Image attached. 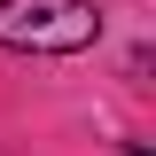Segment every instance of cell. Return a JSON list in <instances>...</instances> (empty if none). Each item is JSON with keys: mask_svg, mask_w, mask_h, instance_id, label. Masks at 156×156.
I'll use <instances>...</instances> for the list:
<instances>
[{"mask_svg": "<svg viewBox=\"0 0 156 156\" xmlns=\"http://www.w3.org/2000/svg\"><path fill=\"white\" fill-rule=\"evenodd\" d=\"M101 39L94 0H0V47L16 55H78Z\"/></svg>", "mask_w": 156, "mask_h": 156, "instance_id": "1", "label": "cell"}]
</instances>
